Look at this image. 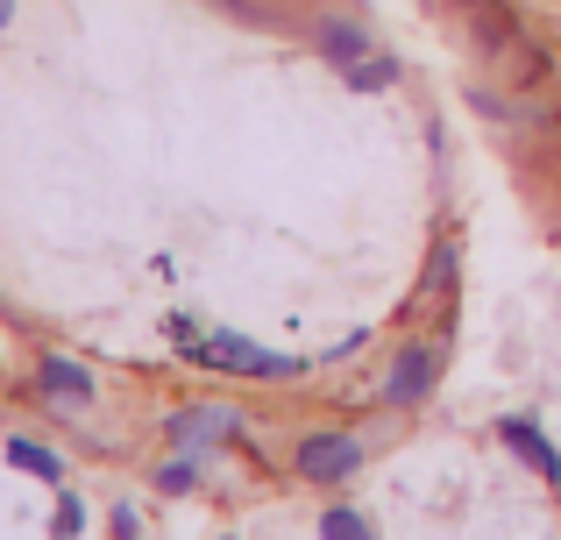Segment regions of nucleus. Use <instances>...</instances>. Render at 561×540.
<instances>
[{"label":"nucleus","instance_id":"39448f33","mask_svg":"<svg viewBox=\"0 0 561 540\" xmlns=\"http://www.w3.org/2000/svg\"><path fill=\"white\" fill-rule=\"evenodd\" d=\"M36 399L50 405L57 420H85L100 405V377L85 370L71 348H43V356H36Z\"/></svg>","mask_w":561,"mask_h":540},{"label":"nucleus","instance_id":"1a4fd4ad","mask_svg":"<svg viewBox=\"0 0 561 540\" xmlns=\"http://www.w3.org/2000/svg\"><path fill=\"white\" fill-rule=\"evenodd\" d=\"M497 65H505V79H512V93H548V85L561 79V65H554V50H540L534 36H519L512 43L505 57H497Z\"/></svg>","mask_w":561,"mask_h":540},{"label":"nucleus","instance_id":"dca6fc26","mask_svg":"<svg viewBox=\"0 0 561 540\" xmlns=\"http://www.w3.org/2000/svg\"><path fill=\"white\" fill-rule=\"evenodd\" d=\"M14 22V0H0V28H8Z\"/></svg>","mask_w":561,"mask_h":540},{"label":"nucleus","instance_id":"20e7f679","mask_svg":"<svg viewBox=\"0 0 561 540\" xmlns=\"http://www.w3.org/2000/svg\"><path fill=\"white\" fill-rule=\"evenodd\" d=\"M157 427H164L171 448H199V456H206V448L242 441V434H249V413L234 399H192V405H171Z\"/></svg>","mask_w":561,"mask_h":540},{"label":"nucleus","instance_id":"9b49d317","mask_svg":"<svg viewBox=\"0 0 561 540\" xmlns=\"http://www.w3.org/2000/svg\"><path fill=\"white\" fill-rule=\"evenodd\" d=\"M199 476H206L199 448H171V456L150 462V491H157V498H192V491H199Z\"/></svg>","mask_w":561,"mask_h":540},{"label":"nucleus","instance_id":"4468645a","mask_svg":"<svg viewBox=\"0 0 561 540\" xmlns=\"http://www.w3.org/2000/svg\"><path fill=\"white\" fill-rule=\"evenodd\" d=\"M50 533H57V540H79V533H85V498H79V491H71V484L57 491V513H50Z\"/></svg>","mask_w":561,"mask_h":540},{"label":"nucleus","instance_id":"6e6552de","mask_svg":"<svg viewBox=\"0 0 561 540\" xmlns=\"http://www.w3.org/2000/svg\"><path fill=\"white\" fill-rule=\"evenodd\" d=\"M455 285H462V235H440L434 250H426V271H420V285H412L405 313H420V306H434V299H455Z\"/></svg>","mask_w":561,"mask_h":540},{"label":"nucleus","instance_id":"9d476101","mask_svg":"<svg viewBox=\"0 0 561 540\" xmlns=\"http://www.w3.org/2000/svg\"><path fill=\"white\" fill-rule=\"evenodd\" d=\"M8 462H14L22 476H36V484H50V491H65V484H71V462L57 456V448L28 441V434H8Z\"/></svg>","mask_w":561,"mask_h":540},{"label":"nucleus","instance_id":"f03ea898","mask_svg":"<svg viewBox=\"0 0 561 540\" xmlns=\"http://www.w3.org/2000/svg\"><path fill=\"white\" fill-rule=\"evenodd\" d=\"M440 356H448V334H412V342H398L391 363H383V377H377V405L420 413L440 384Z\"/></svg>","mask_w":561,"mask_h":540},{"label":"nucleus","instance_id":"423d86ee","mask_svg":"<svg viewBox=\"0 0 561 540\" xmlns=\"http://www.w3.org/2000/svg\"><path fill=\"white\" fill-rule=\"evenodd\" d=\"M306 43H313V50L328 57L334 71H342V65H356V57H370V50H377L370 22H363V14H342V8L313 14V22H306Z\"/></svg>","mask_w":561,"mask_h":540},{"label":"nucleus","instance_id":"f257e3e1","mask_svg":"<svg viewBox=\"0 0 561 540\" xmlns=\"http://www.w3.org/2000/svg\"><path fill=\"white\" fill-rule=\"evenodd\" d=\"M179 356L192 363V370H220V377H242V384H299V377H306V363H299V356L256 348L249 334H228V328H214V334H185Z\"/></svg>","mask_w":561,"mask_h":540},{"label":"nucleus","instance_id":"7ed1b4c3","mask_svg":"<svg viewBox=\"0 0 561 540\" xmlns=\"http://www.w3.org/2000/svg\"><path fill=\"white\" fill-rule=\"evenodd\" d=\"M363 462H370V441L348 427H306L291 441V476L313 491H342L348 476H363Z\"/></svg>","mask_w":561,"mask_h":540},{"label":"nucleus","instance_id":"2eb2a0df","mask_svg":"<svg viewBox=\"0 0 561 540\" xmlns=\"http://www.w3.org/2000/svg\"><path fill=\"white\" fill-rule=\"evenodd\" d=\"M107 527H114V540H142V519H136V505H128V498H114Z\"/></svg>","mask_w":561,"mask_h":540},{"label":"nucleus","instance_id":"ddd939ff","mask_svg":"<svg viewBox=\"0 0 561 540\" xmlns=\"http://www.w3.org/2000/svg\"><path fill=\"white\" fill-rule=\"evenodd\" d=\"M320 540H377V533L356 505H328V513H320Z\"/></svg>","mask_w":561,"mask_h":540},{"label":"nucleus","instance_id":"0eeeda50","mask_svg":"<svg viewBox=\"0 0 561 540\" xmlns=\"http://www.w3.org/2000/svg\"><path fill=\"white\" fill-rule=\"evenodd\" d=\"M497 441H505L512 456H519L548 491H561V448L548 441V434H540V420H534V413H505V420H497Z\"/></svg>","mask_w":561,"mask_h":540},{"label":"nucleus","instance_id":"f8f14e48","mask_svg":"<svg viewBox=\"0 0 561 540\" xmlns=\"http://www.w3.org/2000/svg\"><path fill=\"white\" fill-rule=\"evenodd\" d=\"M398 79H405V65H398L391 50H370V57H356V65H342V85H348V93H391Z\"/></svg>","mask_w":561,"mask_h":540}]
</instances>
